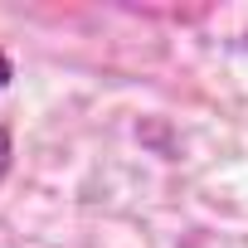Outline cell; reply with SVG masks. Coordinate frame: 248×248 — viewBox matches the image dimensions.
Here are the masks:
<instances>
[{
    "label": "cell",
    "mask_w": 248,
    "mask_h": 248,
    "mask_svg": "<svg viewBox=\"0 0 248 248\" xmlns=\"http://www.w3.org/2000/svg\"><path fill=\"white\" fill-rule=\"evenodd\" d=\"M10 161H15V141H10V127H0V180L10 175Z\"/></svg>",
    "instance_id": "cell-1"
},
{
    "label": "cell",
    "mask_w": 248,
    "mask_h": 248,
    "mask_svg": "<svg viewBox=\"0 0 248 248\" xmlns=\"http://www.w3.org/2000/svg\"><path fill=\"white\" fill-rule=\"evenodd\" d=\"M10 83H15V63H10V54H5V49H0V93H5Z\"/></svg>",
    "instance_id": "cell-2"
}]
</instances>
